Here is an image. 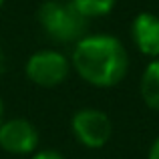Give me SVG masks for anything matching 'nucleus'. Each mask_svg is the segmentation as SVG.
Returning <instances> with one entry per match:
<instances>
[{
	"mask_svg": "<svg viewBox=\"0 0 159 159\" xmlns=\"http://www.w3.org/2000/svg\"><path fill=\"white\" fill-rule=\"evenodd\" d=\"M147 159H159V137L155 141H153V145H151V149H149V155Z\"/></svg>",
	"mask_w": 159,
	"mask_h": 159,
	"instance_id": "9d476101",
	"label": "nucleus"
},
{
	"mask_svg": "<svg viewBox=\"0 0 159 159\" xmlns=\"http://www.w3.org/2000/svg\"><path fill=\"white\" fill-rule=\"evenodd\" d=\"M4 123V103H2V97H0V125Z\"/></svg>",
	"mask_w": 159,
	"mask_h": 159,
	"instance_id": "f8f14e48",
	"label": "nucleus"
},
{
	"mask_svg": "<svg viewBox=\"0 0 159 159\" xmlns=\"http://www.w3.org/2000/svg\"><path fill=\"white\" fill-rule=\"evenodd\" d=\"M79 12L85 18H97V16H105L115 8L117 0H70Z\"/></svg>",
	"mask_w": 159,
	"mask_h": 159,
	"instance_id": "6e6552de",
	"label": "nucleus"
},
{
	"mask_svg": "<svg viewBox=\"0 0 159 159\" xmlns=\"http://www.w3.org/2000/svg\"><path fill=\"white\" fill-rule=\"evenodd\" d=\"M39 20L48 39L62 44H77L87 36L89 28V18H85L75 4L66 0H47L39 10Z\"/></svg>",
	"mask_w": 159,
	"mask_h": 159,
	"instance_id": "f03ea898",
	"label": "nucleus"
},
{
	"mask_svg": "<svg viewBox=\"0 0 159 159\" xmlns=\"http://www.w3.org/2000/svg\"><path fill=\"white\" fill-rule=\"evenodd\" d=\"M39 145V131L26 119H10L0 125V147L14 155H28Z\"/></svg>",
	"mask_w": 159,
	"mask_h": 159,
	"instance_id": "39448f33",
	"label": "nucleus"
},
{
	"mask_svg": "<svg viewBox=\"0 0 159 159\" xmlns=\"http://www.w3.org/2000/svg\"><path fill=\"white\" fill-rule=\"evenodd\" d=\"M73 133L81 145L89 149H101L111 139L113 125L107 113L99 109H81L73 115Z\"/></svg>",
	"mask_w": 159,
	"mask_h": 159,
	"instance_id": "7ed1b4c3",
	"label": "nucleus"
},
{
	"mask_svg": "<svg viewBox=\"0 0 159 159\" xmlns=\"http://www.w3.org/2000/svg\"><path fill=\"white\" fill-rule=\"evenodd\" d=\"M131 36L145 57L159 58V16L151 12L137 14L131 24Z\"/></svg>",
	"mask_w": 159,
	"mask_h": 159,
	"instance_id": "423d86ee",
	"label": "nucleus"
},
{
	"mask_svg": "<svg viewBox=\"0 0 159 159\" xmlns=\"http://www.w3.org/2000/svg\"><path fill=\"white\" fill-rule=\"evenodd\" d=\"M139 91L145 105L153 111H159V58H153L143 70Z\"/></svg>",
	"mask_w": 159,
	"mask_h": 159,
	"instance_id": "0eeeda50",
	"label": "nucleus"
},
{
	"mask_svg": "<svg viewBox=\"0 0 159 159\" xmlns=\"http://www.w3.org/2000/svg\"><path fill=\"white\" fill-rule=\"evenodd\" d=\"M6 70V57H4V51L0 48V73Z\"/></svg>",
	"mask_w": 159,
	"mask_h": 159,
	"instance_id": "9b49d317",
	"label": "nucleus"
},
{
	"mask_svg": "<svg viewBox=\"0 0 159 159\" xmlns=\"http://www.w3.org/2000/svg\"><path fill=\"white\" fill-rule=\"evenodd\" d=\"M69 58L58 51H39L26 61V77L34 85L57 87L69 77Z\"/></svg>",
	"mask_w": 159,
	"mask_h": 159,
	"instance_id": "20e7f679",
	"label": "nucleus"
},
{
	"mask_svg": "<svg viewBox=\"0 0 159 159\" xmlns=\"http://www.w3.org/2000/svg\"><path fill=\"white\" fill-rule=\"evenodd\" d=\"M32 159H65V157H62V153L54 151V149H47V151H39Z\"/></svg>",
	"mask_w": 159,
	"mask_h": 159,
	"instance_id": "1a4fd4ad",
	"label": "nucleus"
},
{
	"mask_svg": "<svg viewBox=\"0 0 159 159\" xmlns=\"http://www.w3.org/2000/svg\"><path fill=\"white\" fill-rule=\"evenodd\" d=\"M2 4H4V0H0V8H2Z\"/></svg>",
	"mask_w": 159,
	"mask_h": 159,
	"instance_id": "ddd939ff",
	"label": "nucleus"
},
{
	"mask_svg": "<svg viewBox=\"0 0 159 159\" xmlns=\"http://www.w3.org/2000/svg\"><path fill=\"white\" fill-rule=\"evenodd\" d=\"M73 66L83 81L95 87H115L125 79L129 54L123 43L111 34L81 39L73 51Z\"/></svg>",
	"mask_w": 159,
	"mask_h": 159,
	"instance_id": "f257e3e1",
	"label": "nucleus"
}]
</instances>
